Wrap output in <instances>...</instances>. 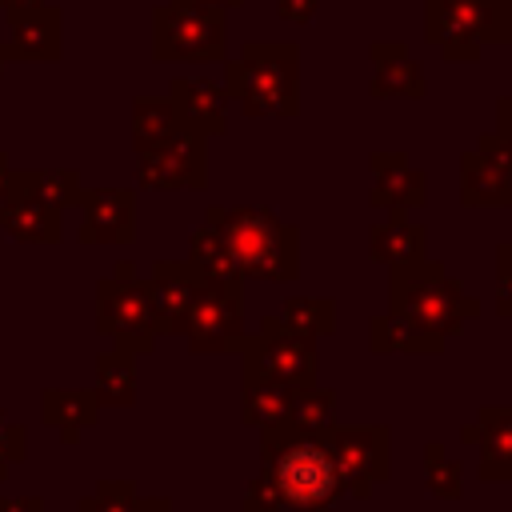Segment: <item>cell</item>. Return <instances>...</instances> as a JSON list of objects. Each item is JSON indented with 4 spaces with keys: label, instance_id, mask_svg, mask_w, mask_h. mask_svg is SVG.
I'll return each mask as SVG.
<instances>
[{
    "label": "cell",
    "instance_id": "obj_33",
    "mask_svg": "<svg viewBox=\"0 0 512 512\" xmlns=\"http://www.w3.org/2000/svg\"><path fill=\"white\" fill-rule=\"evenodd\" d=\"M476 152H480L488 164H496V168H504V172L512 176V132H504V128H496V132H480Z\"/></svg>",
    "mask_w": 512,
    "mask_h": 512
},
{
    "label": "cell",
    "instance_id": "obj_7",
    "mask_svg": "<svg viewBox=\"0 0 512 512\" xmlns=\"http://www.w3.org/2000/svg\"><path fill=\"white\" fill-rule=\"evenodd\" d=\"M244 356V372L280 380L296 392L316 384V344L300 332H292L280 316H264L256 336H244L240 344Z\"/></svg>",
    "mask_w": 512,
    "mask_h": 512
},
{
    "label": "cell",
    "instance_id": "obj_37",
    "mask_svg": "<svg viewBox=\"0 0 512 512\" xmlns=\"http://www.w3.org/2000/svg\"><path fill=\"white\" fill-rule=\"evenodd\" d=\"M0 512H44L40 500H0Z\"/></svg>",
    "mask_w": 512,
    "mask_h": 512
},
{
    "label": "cell",
    "instance_id": "obj_22",
    "mask_svg": "<svg viewBox=\"0 0 512 512\" xmlns=\"http://www.w3.org/2000/svg\"><path fill=\"white\" fill-rule=\"evenodd\" d=\"M292 400H296V388L280 384V380H268V376H256V372H244V420L252 428H280L292 420Z\"/></svg>",
    "mask_w": 512,
    "mask_h": 512
},
{
    "label": "cell",
    "instance_id": "obj_34",
    "mask_svg": "<svg viewBox=\"0 0 512 512\" xmlns=\"http://www.w3.org/2000/svg\"><path fill=\"white\" fill-rule=\"evenodd\" d=\"M28 452V440H24V428L20 424H8L0 416V480L8 476V464H20Z\"/></svg>",
    "mask_w": 512,
    "mask_h": 512
},
{
    "label": "cell",
    "instance_id": "obj_40",
    "mask_svg": "<svg viewBox=\"0 0 512 512\" xmlns=\"http://www.w3.org/2000/svg\"><path fill=\"white\" fill-rule=\"evenodd\" d=\"M136 512H172V504L168 500H140Z\"/></svg>",
    "mask_w": 512,
    "mask_h": 512
},
{
    "label": "cell",
    "instance_id": "obj_14",
    "mask_svg": "<svg viewBox=\"0 0 512 512\" xmlns=\"http://www.w3.org/2000/svg\"><path fill=\"white\" fill-rule=\"evenodd\" d=\"M64 208H56L52 200L28 192V188H12V196L0 200V232L24 244H56L64 236Z\"/></svg>",
    "mask_w": 512,
    "mask_h": 512
},
{
    "label": "cell",
    "instance_id": "obj_29",
    "mask_svg": "<svg viewBox=\"0 0 512 512\" xmlns=\"http://www.w3.org/2000/svg\"><path fill=\"white\" fill-rule=\"evenodd\" d=\"M332 416H336V396L328 392V388H304V392H296V400H292V428H304V432H324V428H332Z\"/></svg>",
    "mask_w": 512,
    "mask_h": 512
},
{
    "label": "cell",
    "instance_id": "obj_44",
    "mask_svg": "<svg viewBox=\"0 0 512 512\" xmlns=\"http://www.w3.org/2000/svg\"><path fill=\"white\" fill-rule=\"evenodd\" d=\"M508 252H512V240H508Z\"/></svg>",
    "mask_w": 512,
    "mask_h": 512
},
{
    "label": "cell",
    "instance_id": "obj_19",
    "mask_svg": "<svg viewBox=\"0 0 512 512\" xmlns=\"http://www.w3.org/2000/svg\"><path fill=\"white\" fill-rule=\"evenodd\" d=\"M424 36L440 48L444 60H480V40L456 16L452 0H424Z\"/></svg>",
    "mask_w": 512,
    "mask_h": 512
},
{
    "label": "cell",
    "instance_id": "obj_10",
    "mask_svg": "<svg viewBox=\"0 0 512 512\" xmlns=\"http://www.w3.org/2000/svg\"><path fill=\"white\" fill-rule=\"evenodd\" d=\"M332 452H336V468L344 476V496L352 500H368L372 488L380 480H388V428L372 424V428H328Z\"/></svg>",
    "mask_w": 512,
    "mask_h": 512
},
{
    "label": "cell",
    "instance_id": "obj_8",
    "mask_svg": "<svg viewBox=\"0 0 512 512\" xmlns=\"http://www.w3.org/2000/svg\"><path fill=\"white\" fill-rule=\"evenodd\" d=\"M184 336L192 352H240L244 344V304H240V284H220V280H200Z\"/></svg>",
    "mask_w": 512,
    "mask_h": 512
},
{
    "label": "cell",
    "instance_id": "obj_24",
    "mask_svg": "<svg viewBox=\"0 0 512 512\" xmlns=\"http://www.w3.org/2000/svg\"><path fill=\"white\" fill-rule=\"evenodd\" d=\"M188 264L200 272V280H220V284H240L244 280L228 244H224V236L208 220L188 236Z\"/></svg>",
    "mask_w": 512,
    "mask_h": 512
},
{
    "label": "cell",
    "instance_id": "obj_20",
    "mask_svg": "<svg viewBox=\"0 0 512 512\" xmlns=\"http://www.w3.org/2000/svg\"><path fill=\"white\" fill-rule=\"evenodd\" d=\"M44 424H52L64 440H76L84 428L100 420V400L92 388H48L40 404Z\"/></svg>",
    "mask_w": 512,
    "mask_h": 512
},
{
    "label": "cell",
    "instance_id": "obj_3",
    "mask_svg": "<svg viewBox=\"0 0 512 512\" xmlns=\"http://www.w3.org/2000/svg\"><path fill=\"white\" fill-rule=\"evenodd\" d=\"M300 52L296 44H244L236 60L224 64V96L244 108V116H292Z\"/></svg>",
    "mask_w": 512,
    "mask_h": 512
},
{
    "label": "cell",
    "instance_id": "obj_15",
    "mask_svg": "<svg viewBox=\"0 0 512 512\" xmlns=\"http://www.w3.org/2000/svg\"><path fill=\"white\" fill-rule=\"evenodd\" d=\"M8 40H0L8 60H56L60 56V40H64V24H60V8L52 4H36L24 12L8 16Z\"/></svg>",
    "mask_w": 512,
    "mask_h": 512
},
{
    "label": "cell",
    "instance_id": "obj_23",
    "mask_svg": "<svg viewBox=\"0 0 512 512\" xmlns=\"http://www.w3.org/2000/svg\"><path fill=\"white\" fill-rule=\"evenodd\" d=\"M368 344L372 352H440L444 348V336L428 332L424 324L400 316V312H388V316H376L372 328H368Z\"/></svg>",
    "mask_w": 512,
    "mask_h": 512
},
{
    "label": "cell",
    "instance_id": "obj_1",
    "mask_svg": "<svg viewBox=\"0 0 512 512\" xmlns=\"http://www.w3.org/2000/svg\"><path fill=\"white\" fill-rule=\"evenodd\" d=\"M260 476L248 484L244 512H336L344 500V476L324 432L292 424L264 428Z\"/></svg>",
    "mask_w": 512,
    "mask_h": 512
},
{
    "label": "cell",
    "instance_id": "obj_26",
    "mask_svg": "<svg viewBox=\"0 0 512 512\" xmlns=\"http://www.w3.org/2000/svg\"><path fill=\"white\" fill-rule=\"evenodd\" d=\"M176 128L180 124H176V108H172L168 96H140V100H132V140H136V152L148 148V144H160Z\"/></svg>",
    "mask_w": 512,
    "mask_h": 512
},
{
    "label": "cell",
    "instance_id": "obj_32",
    "mask_svg": "<svg viewBox=\"0 0 512 512\" xmlns=\"http://www.w3.org/2000/svg\"><path fill=\"white\" fill-rule=\"evenodd\" d=\"M136 484L132 480H100L92 496L76 504V512H136Z\"/></svg>",
    "mask_w": 512,
    "mask_h": 512
},
{
    "label": "cell",
    "instance_id": "obj_31",
    "mask_svg": "<svg viewBox=\"0 0 512 512\" xmlns=\"http://www.w3.org/2000/svg\"><path fill=\"white\" fill-rule=\"evenodd\" d=\"M424 480L432 488V496L440 500H460V488H464V468L456 460L444 456V444H428L424 448Z\"/></svg>",
    "mask_w": 512,
    "mask_h": 512
},
{
    "label": "cell",
    "instance_id": "obj_30",
    "mask_svg": "<svg viewBox=\"0 0 512 512\" xmlns=\"http://www.w3.org/2000/svg\"><path fill=\"white\" fill-rule=\"evenodd\" d=\"M16 184L28 188V192H36V196H44V200H52L56 208L76 204L80 192H84L76 172H16Z\"/></svg>",
    "mask_w": 512,
    "mask_h": 512
},
{
    "label": "cell",
    "instance_id": "obj_12",
    "mask_svg": "<svg viewBox=\"0 0 512 512\" xmlns=\"http://www.w3.org/2000/svg\"><path fill=\"white\" fill-rule=\"evenodd\" d=\"M148 300H152V312H156V324H160V336L168 332H184V320H188V308H192V296L200 288V272L188 264V260H156L148 280Z\"/></svg>",
    "mask_w": 512,
    "mask_h": 512
},
{
    "label": "cell",
    "instance_id": "obj_5",
    "mask_svg": "<svg viewBox=\"0 0 512 512\" xmlns=\"http://www.w3.org/2000/svg\"><path fill=\"white\" fill-rule=\"evenodd\" d=\"M224 48H228L224 8L208 0H164L152 12V56L156 60L208 64V60H224Z\"/></svg>",
    "mask_w": 512,
    "mask_h": 512
},
{
    "label": "cell",
    "instance_id": "obj_4",
    "mask_svg": "<svg viewBox=\"0 0 512 512\" xmlns=\"http://www.w3.org/2000/svg\"><path fill=\"white\" fill-rule=\"evenodd\" d=\"M388 300H392V312L424 324L436 336H452L464 320L480 316V304L444 272V264L424 256L408 264H392Z\"/></svg>",
    "mask_w": 512,
    "mask_h": 512
},
{
    "label": "cell",
    "instance_id": "obj_21",
    "mask_svg": "<svg viewBox=\"0 0 512 512\" xmlns=\"http://www.w3.org/2000/svg\"><path fill=\"white\" fill-rule=\"evenodd\" d=\"M424 224H412L404 212H388V220L372 224L368 232V252L372 260L380 264H408V260H420L424 256Z\"/></svg>",
    "mask_w": 512,
    "mask_h": 512
},
{
    "label": "cell",
    "instance_id": "obj_41",
    "mask_svg": "<svg viewBox=\"0 0 512 512\" xmlns=\"http://www.w3.org/2000/svg\"><path fill=\"white\" fill-rule=\"evenodd\" d=\"M208 4H216V8H236L240 0H208Z\"/></svg>",
    "mask_w": 512,
    "mask_h": 512
},
{
    "label": "cell",
    "instance_id": "obj_16",
    "mask_svg": "<svg viewBox=\"0 0 512 512\" xmlns=\"http://www.w3.org/2000/svg\"><path fill=\"white\" fill-rule=\"evenodd\" d=\"M428 196L424 172L412 168L404 152H372V204L388 212L420 208Z\"/></svg>",
    "mask_w": 512,
    "mask_h": 512
},
{
    "label": "cell",
    "instance_id": "obj_25",
    "mask_svg": "<svg viewBox=\"0 0 512 512\" xmlns=\"http://www.w3.org/2000/svg\"><path fill=\"white\" fill-rule=\"evenodd\" d=\"M96 400L100 404H116V408H128L136 400V356L132 352H100L96 356Z\"/></svg>",
    "mask_w": 512,
    "mask_h": 512
},
{
    "label": "cell",
    "instance_id": "obj_6",
    "mask_svg": "<svg viewBox=\"0 0 512 512\" xmlns=\"http://www.w3.org/2000/svg\"><path fill=\"white\" fill-rule=\"evenodd\" d=\"M96 328L104 336H112V348H120V352H132V356L152 352L160 324H156L148 288L136 276L132 260H120L112 268V276H104L96 284Z\"/></svg>",
    "mask_w": 512,
    "mask_h": 512
},
{
    "label": "cell",
    "instance_id": "obj_42",
    "mask_svg": "<svg viewBox=\"0 0 512 512\" xmlns=\"http://www.w3.org/2000/svg\"><path fill=\"white\" fill-rule=\"evenodd\" d=\"M4 64H8V56H4V48H0V72H4Z\"/></svg>",
    "mask_w": 512,
    "mask_h": 512
},
{
    "label": "cell",
    "instance_id": "obj_13",
    "mask_svg": "<svg viewBox=\"0 0 512 512\" xmlns=\"http://www.w3.org/2000/svg\"><path fill=\"white\" fill-rule=\"evenodd\" d=\"M168 100L176 108V124L204 140L228 128V96L220 84H208L200 76H176L168 88Z\"/></svg>",
    "mask_w": 512,
    "mask_h": 512
},
{
    "label": "cell",
    "instance_id": "obj_11",
    "mask_svg": "<svg viewBox=\"0 0 512 512\" xmlns=\"http://www.w3.org/2000/svg\"><path fill=\"white\" fill-rule=\"evenodd\" d=\"M80 240L84 244H128L136 232V196L128 188L80 192Z\"/></svg>",
    "mask_w": 512,
    "mask_h": 512
},
{
    "label": "cell",
    "instance_id": "obj_18",
    "mask_svg": "<svg viewBox=\"0 0 512 512\" xmlns=\"http://www.w3.org/2000/svg\"><path fill=\"white\" fill-rule=\"evenodd\" d=\"M460 200L468 208H512V176L480 152L460 156Z\"/></svg>",
    "mask_w": 512,
    "mask_h": 512
},
{
    "label": "cell",
    "instance_id": "obj_35",
    "mask_svg": "<svg viewBox=\"0 0 512 512\" xmlns=\"http://www.w3.org/2000/svg\"><path fill=\"white\" fill-rule=\"evenodd\" d=\"M276 12L284 20H296V24H308L312 12H316V0H276Z\"/></svg>",
    "mask_w": 512,
    "mask_h": 512
},
{
    "label": "cell",
    "instance_id": "obj_38",
    "mask_svg": "<svg viewBox=\"0 0 512 512\" xmlns=\"http://www.w3.org/2000/svg\"><path fill=\"white\" fill-rule=\"evenodd\" d=\"M12 188H16V172H8V164H4V156H0V200L12 196Z\"/></svg>",
    "mask_w": 512,
    "mask_h": 512
},
{
    "label": "cell",
    "instance_id": "obj_17",
    "mask_svg": "<svg viewBox=\"0 0 512 512\" xmlns=\"http://www.w3.org/2000/svg\"><path fill=\"white\" fill-rule=\"evenodd\" d=\"M476 428H480V480H500L512 484V408H480L476 412Z\"/></svg>",
    "mask_w": 512,
    "mask_h": 512
},
{
    "label": "cell",
    "instance_id": "obj_28",
    "mask_svg": "<svg viewBox=\"0 0 512 512\" xmlns=\"http://www.w3.org/2000/svg\"><path fill=\"white\" fill-rule=\"evenodd\" d=\"M280 320H284L292 332L316 340V336H328V332L336 328V304L324 300V296H288Z\"/></svg>",
    "mask_w": 512,
    "mask_h": 512
},
{
    "label": "cell",
    "instance_id": "obj_36",
    "mask_svg": "<svg viewBox=\"0 0 512 512\" xmlns=\"http://www.w3.org/2000/svg\"><path fill=\"white\" fill-rule=\"evenodd\" d=\"M496 128L512 132V92H508V96H500V104H496Z\"/></svg>",
    "mask_w": 512,
    "mask_h": 512
},
{
    "label": "cell",
    "instance_id": "obj_43",
    "mask_svg": "<svg viewBox=\"0 0 512 512\" xmlns=\"http://www.w3.org/2000/svg\"><path fill=\"white\" fill-rule=\"evenodd\" d=\"M508 16H512V0H508Z\"/></svg>",
    "mask_w": 512,
    "mask_h": 512
},
{
    "label": "cell",
    "instance_id": "obj_2",
    "mask_svg": "<svg viewBox=\"0 0 512 512\" xmlns=\"http://www.w3.org/2000/svg\"><path fill=\"white\" fill-rule=\"evenodd\" d=\"M208 224L224 236L240 276L292 280L300 268V232L268 208H212Z\"/></svg>",
    "mask_w": 512,
    "mask_h": 512
},
{
    "label": "cell",
    "instance_id": "obj_27",
    "mask_svg": "<svg viewBox=\"0 0 512 512\" xmlns=\"http://www.w3.org/2000/svg\"><path fill=\"white\" fill-rule=\"evenodd\" d=\"M372 96L376 100H420L424 96V68L412 56H396L376 64V80H372Z\"/></svg>",
    "mask_w": 512,
    "mask_h": 512
},
{
    "label": "cell",
    "instance_id": "obj_39",
    "mask_svg": "<svg viewBox=\"0 0 512 512\" xmlns=\"http://www.w3.org/2000/svg\"><path fill=\"white\" fill-rule=\"evenodd\" d=\"M36 4H44V0H0V12H24V8H36Z\"/></svg>",
    "mask_w": 512,
    "mask_h": 512
},
{
    "label": "cell",
    "instance_id": "obj_9",
    "mask_svg": "<svg viewBox=\"0 0 512 512\" xmlns=\"http://www.w3.org/2000/svg\"><path fill=\"white\" fill-rule=\"evenodd\" d=\"M204 136L176 128L172 136H164L160 144L140 148V164L136 176L144 188L152 192H172V188H204L208 176V156H204Z\"/></svg>",
    "mask_w": 512,
    "mask_h": 512
}]
</instances>
